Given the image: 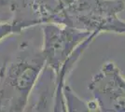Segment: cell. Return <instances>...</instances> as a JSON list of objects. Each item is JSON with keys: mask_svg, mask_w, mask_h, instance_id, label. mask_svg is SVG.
Instances as JSON below:
<instances>
[{"mask_svg": "<svg viewBox=\"0 0 125 112\" xmlns=\"http://www.w3.org/2000/svg\"><path fill=\"white\" fill-rule=\"evenodd\" d=\"M45 66L41 46L28 42L20 45L0 67V112L25 110Z\"/></svg>", "mask_w": 125, "mask_h": 112, "instance_id": "obj_1", "label": "cell"}, {"mask_svg": "<svg viewBox=\"0 0 125 112\" xmlns=\"http://www.w3.org/2000/svg\"><path fill=\"white\" fill-rule=\"evenodd\" d=\"M99 34L62 23L42 24L41 51L45 59V70L52 76L56 75L86 40Z\"/></svg>", "mask_w": 125, "mask_h": 112, "instance_id": "obj_2", "label": "cell"}, {"mask_svg": "<svg viewBox=\"0 0 125 112\" xmlns=\"http://www.w3.org/2000/svg\"><path fill=\"white\" fill-rule=\"evenodd\" d=\"M122 11L125 0H70L62 24L101 34Z\"/></svg>", "mask_w": 125, "mask_h": 112, "instance_id": "obj_3", "label": "cell"}, {"mask_svg": "<svg viewBox=\"0 0 125 112\" xmlns=\"http://www.w3.org/2000/svg\"><path fill=\"white\" fill-rule=\"evenodd\" d=\"M98 111L125 112V76L113 62H105L89 83Z\"/></svg>", "mask_w": 125, "mask_h": 112, "instance_id": "obj_4", "label": "cell"}, {"mask_svg": "<svg viewBox=\"0 0 125 112\" xmlns=\"http://www.w3.org/2000/svg\"><path fill=\"white\" fill-rule=\"evenodd\" d=\"M28 28H31L28 23L16 19H12L9 21L0 20V42L12 35L23 32Z\"/></svg>", "mask_w": 125, "mask_h": 112, "instance_id": "obj_5", "label": "cell"}, {"mask_svg": "<svg viewBox=\"0 0 125 112\" xmlns=\"http://www.w3.org/2000/svg\"><path fill=\"white\" fill-rule=\"evenodd\" d=\"M104 32H114L117 34H125V21L119 17L115 18L107 26L105 27Z\"/></svg>", "mask_w": 125, "mask_h": 112, "instance_id": "obj_6", "label": "cell"}]
</instances>
